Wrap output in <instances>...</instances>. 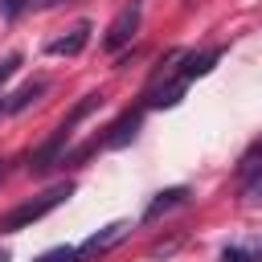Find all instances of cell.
Wrapping results in <instances>:
<instances>
[{
    "label": "cell",
    "mask_w": 262,
    "mask_h": 262,
    "mask_svg": "<svg viewBox=\"0 0 262 262\" xmlns=\"http://www.w3.org/2000/svg\"><path fill=\"white\" fill-rule=\"evenodd\" d=\"M98 106H102V94H98V90H94V94H82V98L74 102V111H70V115H66V119H61L57 127L74 135V127H78V123H82V119H86L90 111H98Z\"/></svg>",
    "instance_id": "cell-9"
},
{
    "label": "cell",
    "mask_w": 262,
    "mask_h": 262,
    "mask_svg": "<svg viewBox=\"0 0 262 262\" xmlns=\"http://www.w3.org/2000/svg\"><path fill=\"white\" fill-rule=\"evenodd\" d=\"M33 262H78V246H53V250H45Z\"/></svg>",
    "instance_id": "cell-10"
},
{
    "label": "cell",
    "mask_w": 262,
    "mask_h": 262,
    "mask_svg": "<svg viewBox=\"0 0 262 262\" xmlns=\"http://www.w3.org/2000/svg\"><path fill=\"white\" fill-rule=\"evenodd\" d=\"M0 176H4V160H0Z\"/></svg>",
    "instance_id": "cell-16"
},
{
    "label": "cell",
    "mask_w": 262,
    "mask_h": 262,
    "mask_svg": "<svg viewBox=\"0 0 262 262\" xmlns=\"http://www.w3.org/2000/svg\"><path fill=\"white\" fill-rule=\"evenodd\" d=\"M139 16H143V4L139 0H131L115 20H111V29H106V37H102V49L106 53H119L131 37H135V29H139Z\"/></svg>",
    "instance_id": "cell-2"
},
{
    "label": "cell",
    "mask_w": 262,
    "mask_h": 262,
    "mask_svg": "<svg viewBox=\"0 0 262 262\" xmlns=\"http://www.w3.org/2000/svg\"><path fill=\"white\" fill-rule=\"evenodd\" d=\"M45 90H49V82H45V78H33V82H25L16 94H8V102H4V115H20V111H29V106H33V102H37Z\"/></svg>",
    "instance_id": "cell-7"
},
{
    "label": "cell",
    "mask_w": 262,
    "mask_h": 262,
    "mask_svg": "<svg viewBox=\"0 0 262 262\" xmlns=\"http://www.w3.org/2000/svg\"><path fill=\"white\" fill-rule=\"evenodd\" d=\"M70 192H74V184H70V180H61V184L45 188L41 196H33V201L16 205L12 213H4V217H0V233H16V229H29V225H33V221H41L49 209H57V205H61Z\"/></svg>",
    "instance_id": "cell-1"
},
{
    "label": "cell",
    "mask_w": 262,
    "mask_h": 262,
    "mask_svg": "<svg viewBox=\"0 0 262 262\" xmlns=\"http://www.w3.org/2000/svg\"><path fill=\"white\" fill-rule=\"evenodd\" d=\"M66 143H70V131H61V127H57V131H53V135L33 151L29 168H33V172H49V168L57 164V156H61V147H66Z\"/></svg>",
    "instance_id": "cell-6"
},
{
    "label": "cell",
    "mask_w": 262,
    "mask_h": 262,
    "mask_svg": "<svg viewBox=\"0 0 262 262\" xmlns=\"http://www.w3.org/2000/svg\"><path fill=\"white\" fill-rule=\"evenodd\" d=\"M41 4H66V0H41Z\"/></svg>",
    "instance_id": "cell-15"
},
{
    "label": "cell",
    "mask_w": 262,
    "mask_h": 262,
    "mask_svg": "<svg viewBox=\"0 0 262 262\" xmlns=\"http://www.w3.org/2000/svg\"><path fill=\"white\" fill-rule=\"evenodd\" d=\"M258 254H262V246H258Z\"/></svg>",
    "instance_id": "cell-18"
},
{
    "label": "cell",
    "mask_w": 262,
    "mask_h": 262,
    "mask_svg": "<svg viewBox=\"0 0 262 262\" xmlns=\"http://www.w3.org/2000/svg\"><path fill=\"white\" fill-rule=\"evenodd\" d=\"M86 41H90V20H78L66 37L49 41V53H53V57H78V53L86 49Z\"/></svg>",
    "instance_id": "cell-5"
},
{
    "label": "cell",
    "mask_w": 262,
    "mask_h": 262,
    "mask_svg": "<svg viewBox=\"0 0 262 262\" xmlns=\"http://www.w3.org/2000/svg\"><path fill=\"white\" fill-rule=\"evenodd\" d=\"M221 262H254V258H250L242 246H225V250H221Z\"/></svg>",
    "instance_id": "cell-13"
},
{
    "label": "cell",
    "mask_w": 262,
    "mask_h": 262,
    "mask_svg": "<svg viewBox=\"0 0 262 262\" xmlns=\"http://www.w3.org/2000/svg\"><path fill=\"white\" fill-rule=\"evenodd\" d=\"M123 229H127V221H111V225H102L98 233H90V237L78 246V262H86V258H94V254H106V250L123 237Z\"/></svg>",
    "instance_id": "cell-4"
},
{
    "label": "cell",
    "mask_w": 262,
    "mask_h": 262,
    "mask_svg": "<svg viewBox=\"0 0 262 262\" xmlns=\"http://www.w3.org/2000/svg\"><path fill=\"white\" fill-rule=\"evenodd\" d=\"M139 123H143V106H135V111H123L111 127H106V135L98 139V147H123V143H131L135 135H139Z\"/></svg>",
    "instance_id": "cell-3"
},
{
    "label": "cell",
    "mask_w": 262,
    "mask_h": 262,
    "mask_svg": "<svg viewBox=\"0 0 262 262\" xmlns=\"http://www.w3.org/2000/svg\"><path fill=\"white\" fill-rule=\"evenodd\" d=\"M16 70H20V53H8V57L0 61V90H4V82H8Z\"/></svg>",
    "instance_id": "cell-11"
},
{
    "label": "cell",
    "mask_w": 262,
    "mask_h": 262,
    "mask_svg": "<svg viewBox=\"0 0 262 262\" xmlns=\"http://www.w3.org/2000/svg\"><path fill=\"white\" fill-rule=\"evenodd\" d=\"M0 262H8V250H0Z\"/></svg>",
    "instance_id": "cell-14"
},
{
    "label": "cell",
    "mask_w": 262,
    "mask_h": 262,
    "mask_svg": "<svg viewBox=\"0 0 262 262\" xmlns=\"http://www.w3.org/2000/svg\"><path fill=\"white\" fill-rule=\"evenodd\" d=\"M0 115H4V102H0Z\"/></svg>",
    "instance_id": "cell-17"
},
{
    "label": "cell",
    "mask_w": 262,
    "mask_h": 262,
    "mask_svg": "<svg viewBox=\"0 0 262 262\" xmlns=\"http://www.w3.org/2000/svg\"><path fill=\"white\" fill-rule=\"evenodd\" d=\"M184 196H188V188H184V184H176V188H164V192H156V201H151V205L143 209V221H156V217H164V213H168V209H176V205H180Z\"/></svg>",
    "instance_id": "cell-8"
},
{
    "label": "cell",
    "mask_w": 262,
    "mask_h": 262,
    "mask_svg": "<svg viewBox=\"0 0 262 262\" xmlns=\"http://www.w3.org/2000/svg\"><path fill=\"white\" fill-rule=\"evenodd\" d=\"M29 8V0H0V16H20Z\"/></svg>",
    "instance_id": "cell-12"
}]
</instances>
